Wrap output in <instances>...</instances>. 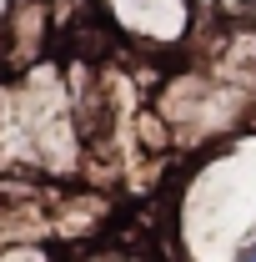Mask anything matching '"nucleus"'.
Segmentation results:
<instances>
[]
</instances>
